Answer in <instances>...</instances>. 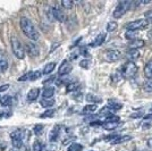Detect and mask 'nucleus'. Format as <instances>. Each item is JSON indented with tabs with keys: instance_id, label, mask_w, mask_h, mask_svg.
<instances>
[{
	"instance_id": "obj_1",
	"label": "nucleus",
	"mask_w": 152,
	"mask_h": 151,
	"mask_svg": "<svg viewBox=\"0 0 152 151\" xmlns=\"http://www.w3.org/2000/svg\"><path fill=\"white\" fill-rule=\"evenodd\" d=\"M20 27L22 31L28 39H31L32 41H38L40 39L39 32L34 27V24L32 23V21L27 17H22L20 18Z\"/></svg>"
},
{
	"instance_id": "obj_2",
	"label": "nucleus",
	"mask_w": 152,
	"mask_h": 151,
	"mask_svg": "<svg viewBox=\"0 0 152 151\" xmlns=\"http://www.w3.org/2000/svg\"><path fill=\"white\" fill-rule=\"evenodd\" d=\"M136 73H137V66H136V64H134V62H128L121 68V77H124L126 80L134 77L136 75Z\"/></svg>"
},
{
	"instance_id": "obj_3",
	"label": "nucleus",
	"mask_w": 152,
	"mask_h": 151,
	"mask_svg": "<svg viewBox=\"0 0 152 151\" xmlns=\"http://www.w3.org/2000/svg\"><path fill=\"white\" fill-rule=\"evenodd\" d=\"M12 49H13L14 55L16 56V58L18 59H24L25 57V50H24V47L22 45L20 41L16 37L12 38Z\"/></svg>"
},
{
	"instance_id": "obj_4",
	"label": "nucleus",
	"mask_w": 152,
	"mask_h": 151,
	"mask_svg": "<svg viewBox=\"0 0 152 151\" xmlns=\"http://www.w3.org/2000/svg\"><path fill=\"white\" fill-rule=\"evenodd\" d=\"M149 25V22L145 18L142 19H136L133 22H129L126 24V30L127 31H139V30H143L146 26Z\"/></svg>"
},
{
	"instance_id": "obj_5",
	"label": "nucleus",
	"mask_w": 152,
	"mask_h": 151,
	"mask_svg": "<svg viewBox=\"0 0 152 151\" xmlns=\"http://www.w3.org/2000/svg\"><path fill=\"white\" fill-rule=\"evenodd\" d=\"M132 5H133V2H131V1H121L118 4V6L116 7L114 14H113L114 17L115 18H121V16L129 9V7L132 6Z\"/></svg>"
},
{
	"instance_id": "obj_6",
	"label": "nucleus",
	"mask_w": 152,
	"mask_h": 151,
	"mask_svg": "<svg viewBox=\"0 0 152 151\" xmlns=\"http://www.w3.org/2000/svg\"><path fill=\"white\" fill-rule=\"evenodd\" d=\"M10 139H12V143L15 148H22L23 145V132L20 130H16L10 134Z\"/></svg>"
},
{
	"instance_id": "obj_7",
	"label": "nucleus",
	"mask_w": 152,
	"mask_h": 151,
	"mask_svg": "<svg viewBox=\"0 0 152 151\" xmlns=\"http://www.w3.org/2000/svg\"><path fill=\"white\" fill-rule=\"evenodd\" d=\"M121 52L118 50H115V49H109L104 52V59L109 63L118 62L121 59Z\"/></svg>"
},
{
	"instance_id": "obj_8",
	"label": "nucleus",
	"mask_w": 152,
	"mask_h": 151,
	"mask_svg": "<svg viewBox=\"0 0 152 151\" xmlns=\"http://www.w3.org/2000/svg\"><path fill=\"white\" fill-rule=\"evenodd\" d=\"M41 75H42V72H40V70L28 72V73L24 74L23 76H20V77L18 78V81L19 82H25V81H35V80L40 78Z\"/></svg>"
},
{
	"instance_id": "obj_9",
	"label": "nucleus",
	"mask_w": 152,
	"mask_h": 151,
	"mask_svg": "<svg viewBox=\"0 0 152 151\" xmlns=\"http://www.w3.org/2000/svg\"><path fill=\"white\" fill-rule=\"evenodd\" d=\"M72 69H73V66H72L69 60H64L60 65V67L58 68V74L60 76L67 75L72 72Z\"/></svg>"
},
{
	"instance_id": "obj_10",
	"label": "nucleus",
	"mask_w": 152,
	"mask_h": 151,
	"mask_svg": "<svg viewBox=\"0 0 152 151\" xmlns=\"http://www.w3.org/2000/svg\"><path fill=\"white\" fill-rule=\"evenodd\" d=\"M26 51L30 57H38L40 55V48L33 42H27L26 43Z\"/></svg>"
},
{
	"instance_id": "obj_11",
	"label": "nucleus",
	"mask_w": 152,
	"mask_h": 151,
	"mask_svg": "<svg viewBox=\"0 0 152 151\" xmlns=\"http://www.w3.org/2000/svg\"><path fill=\"white\" fill-rule=\"evenodd\" d=\"M52 16H53V18L58 21V22H60V23H63L66 21V16H65V14L61 9H59L57 7H55V8H52Z\"/></svg>"
},
{
	"instance_id": "obj_12",
	"label": "nucleus",
	"mask_w": 152,
	"mask_h": 151,
	"mask_svg": "<svg viewBox=\"0 0 152 151\" xmlns=\"http://www.w3.org/2000/svg\"><path fill=\"white\" fill-rule=\"evenodd\" d=\"M8 68V59H7L5 52L0 51V73L6 72Z\"/></svg>"
},
{
	"instance_id": "obj_13",
	"label": "nucleus",
	"mask_w": 152,
	"mask_h": 151,
	"mask_svg": "<svg viewBox=\"0 0 152 151\" xmlns=\"http://www.w3.org/2000/svg\"><path fill=\"white\" fill-rule=\"evenodd\" d=\"M39 95H40V89H32L31 91H28V93L26 95V99L28 102H33L38 99Z\"/></svg>"
},
{
	"instance_id": "obj_14",
	"label": "nucleus",
	"mask_w": 152,
	"mask_h": 151,
	"mask_svg": "<svg viewBox=\"0 0 152 151\" xmlns=\"http://www.w3.org/2000/svg\"><path fill=\"white\" fill-rule=\"evenodd\" d=\"M106 33H100L96 38L94 39V41L92 42V43H90V47H100L102 45V43L104 42V40H106Z\"/></svg>"
},
{
	"instance_id": "obj_15",
	"label": "nucleus",
	"mask_w": 152,
	"mask_h": 151,
	"mask_svg": "<svg viewBox=\"0 0 152 151\" xmlns=\"http://www.w3.org/2000/svg\"><path fill=\"white\" fill-rule=\"evenodd\" d=\"M126 57L129 59V62H134L140 58V51L137 49H129L126 52Z\"/></svg>"
},
{
	"instance_id": "obj_16",
	"label": "nucleus",
	"mask_w": 152,
	"mask_h": 151,
	"mask_svg": "<svg viewBox=\"0 0 152 151\" xmlns=\"http://www.w3.org/2000/svg\"><path fill=\"white\" fill-rule=\"evenodd\" d=\"M144 44H145V42H144L143 40H141V39H135V40L129 41L128 45H129L131 49H137V50H139V48H142Z\"/></svg>"
},
{
	"instance_id": "obj_17",
	"label": "nucleus",
	"mask_w": 152,
	"mask_h": 151,
	"mask_svg": "<svg viewBox=\"0 0 152 151\" xmlns=\"http://www.w3.org/2000/svg\"><path fill=\"white\" fill-rule=\"evenodd\" d=\"M55 95V89L51 88V86H45L42 90V95H43V99H51Z\"/></svg>"
},
{
	"instance_id": "obj_18",
	"label": "nucleus",
	"mask_w": 152,
	"mask_h": 151,
	"mask_svg": "<svg viewBox=\"0 0 152 151\" xmlns=\"http://www.w3.org/2000/svg\"><path fill=\"white\" fill-rule=\"evenodd\" d=\"M59 131H60V126L59 125H56L53 128H52V131L50 132V135H49V140H50L51 142H55V141H57L58 140Z\"/></svg>"
},
{
	"instance_id": "obj_19",
	"label": "nucleus",
	"mask_w": 152,
	"mask_h": 151,
	"mask_svg": "<svg viewBox=\"0 0 152 151\" xmlns=\"http://www.w3.org/2000/svg\"><path fill=\"white\" fill-rule=\"evenodd\" d=\"M144 76L148 80H152V60H149L144 67Z\"/></svg>"
},
{
	"instance_id": "obj_20",
	"label": "nucleus",
	"mask_w": 152,
	"mask_h": 151,
	"mask_svg": "<svg viewBox=\"0 0 152 151\" xmlns=\"http://www.w3.org/2000/svg\"><path fill=\"white\" fill-rule=\"evenodd\" d=\"M131 140H132V136H129V135H124V136L118 135L114 141H111V144H119V143L127 142V141H131Z\"/></svg>"
},
{
	"instance_id": "obj_21",
	"label": "nucleus",
	"mask_w": 152,
	"mask_h": 151,
	"mask_svg": "<svg viewBox=\"0 0 152 151\" xmlns=\"http://www.w3.org/2000/svg\"><path fill=\"white\" fill-rule=\"evenodd\" d=\"M98 109V107H96V105H94V103H91V105H86L85 107L83 108L82 110V114L83 115H89V114H93Z\"/></svg>"
},
{
	"instance_id": "obj_22",
	"label": "nucleus",
	"mask_w": 152,
	"mask_h": 151,
	"mask_svg": "<svg viewBox=\"0 0 152 151\" xmlns=\"http://www.w3.org/2000/svg\"><path fill=\"white\" fill-rule=\"evenodd\" d=\"M108 107L110 108L111 110H119V109H121L123 105H121V102H117L114 99H110V100L108 101Z\"/></svg>"
},
{
	"instance_id": "obj_23",
	"label": "nucleus",
	"mask_w": 152,
	"mask_h": 151,
	"mask_svg": "<svg viewBox=\"0 0 152 151\" xmlns=\"http://www.w3.org/2000/svg\"><path fill=\"white\" fill-rule=\"evenodd\" d=\"M55 68H56V63L51 62V63L47 64V65L45 66V68H43V70H42V74H45V75H48V74L52 73Z\"/></svg>"
},
{
	"instance_id": "obj_24",
	"label": "nucleus",
	"mask_w": 152,
	"mask_h": 151,
	"mask_svg": "<svg viewBox=\"0 0 152 151\" xmlns=\"http://www.w3.org/2000/svg\"><path fill=\"white\" fill-rule=\"evenodd\" d=\"M0 103L4 106V107H8L13 103V98L10 95H4L1 97V100H0Z\"/></svg>"
},
{
	"instance_id": "obj_25",
	"label": "nucleus",
	"mask_w": 152,
	"mask_h": 151,
	"mask_svg": "<svg viewBox=\"0 0 152 151\" xmlns=\"http://www.w3.org/2000/svg\"><path fill=\"white\" fill-rule=\"evenodd\" d=\"M40 105L43 108L52 107L55 105V99L53 98H51V99H42V100L40 101Z\"/></svg>"
},
{
	"instance_id": "obj_26",
	"label": "nucleus",
	"mask_w": 152,
	"mask_h": 151,
	"mask_svg": "<svg viewBox=\"0 0 152 151\" xmlns=\"http://www.w3.org/2000/svg\"><path fill=\"white\" fill-rule=\"evenodd\" d=\"M118 125V123H114V122H103V124H102V127L104 128V130H107V131H113L115 130L116 127Z\"/></svg>"
},
{
	"instance_id": "obj_27",
	"label": "nucleus",
	"mask_w": 152,
	"mask_h": 151,
	"mask_svg": "<svg viewBox=\"0 0 152 151\" xmlns=\"http://www.w3.org/2000/svg\"><path fill=\"white\" fill-rule=\"evenodd\" d=\"M111 114H113V110L107 106V107H103L101 110H100L99 116H106V118H107L109 116H111Z\"/></svg>"
},
{
	"instance_id": "obj_28",
	"label": "nucleus",
	"mask_w": 152,
	"mask_h": 151,
	"mask_svg": "<svg viewBox=\"0 0 152 151\" xmlns=\"http://www.w3.org/2000/svg\"><path fill=\"white\" fill-rule=\"evenodd\" d=\"M55 115V109H47L45 113L40 115V118H51Z\"/></svg>"
},
{
	"instance_id": "obj_29",
	"label": "nucleus",
	"mask_w": 152,
	"mask_h": 151,
	"mask_svg": "<svg viewBox=\"0 0 152 151\" xmlns=\"http://www.w3.org/2000/svg\"><path fill=\"white\" fill-rule=\"evenodd\" d=\"M86 100L90 101V102H94L95 103H100L102 101V99L100 97H96V95H86Z\"/></svg>"
},
{
	"instance_id": "obj_30",
	"label": "nucleus",
	"mask_w": 152,
	"mask_h": 151,
	"mask_svg": "<svg viewBox=\"0 0 152 151\" xmlns=\"http://www.w3.org/2000/svg\"><path fill=\"white\" fill-rule=\"evenodd\" d=\"M136 37H137V31H126V33H125V38L127 40H131V41L135 40Z\"/></svg>"
},
{
	"instance_id": "obj_31",
	"label": "nucleus",
	"mask_w": 152,
	"mask_h": 151,
	"mask_svg": "<svg viewBox=\"0 0 152 151\" xmlns=\"http://www.w3.org/2000/svg\"><path fill=\"white\" fill-rule=\"evenodd\" d=\"M82 150H83L82 144H80V143H72L67 151H82Z\"/></svg>"
},
{
	"instance_id": "obj_32",
	"label": "nucleus",
	"mask_w": 152,
	"mask_h": 151,
	"mask_svg": "<svg viewBox=\"0 0 152 151\" xmlns=\"http://www.w3.org/2000/svg\"><path fill=\"white\" fill-rule=\"evenodd\" d=\"M43 150V143L41 142V141H34V143H33V151H42Z\"/></svg>"
},
{
	"instance_id": "obj_33",
	"label": "nucleus",
	"mask_w": 152,
	"mask_h": 151,
	"mask_svg": "<svg viewBox=\"0 0 152 151\" xmlns=\"http://www.w3.org/2000/svg\"><path fill=\"white\" fill-rule=\"evenodd\" d=\"M43 128H45V126L42 125V124H37V125L34 126V128H33V132H34L35 135H40L43 132Z\"/></svg>"
},
{
	"instance_id": "obj_34",
	"label": "nucleus",
	"mask_w": 152,
	"mask_h": 151,
	"mask_svg": "<svg viewBox=\"0 0 152 151\" xmlns=\"http://www.w3.org/2000/svg\"><path fill=\"white\" fill-rule=\"evenodd\" d=\"M117 26H118V24H117V22H115V21H111V22H109L107 25V31L108 32H113L115 31L116 29H117Z\"/></svg>"
},
{
	"instance_id": "obj_35",
	"label": "nucleus",
	"mask_w": 152,
	"mask_h": 151,
	"mask_svg": "<svg viewBox=\"0 0 152 151\" xmlns=\"http://www.w3.org/2000/svg\"><path fill=\"white\" fill-rule=\"evenodd\" d=\"M61 6L65 9H72L73 6H74V2L70 1V0H64V1H61Z\"/></svg>"
},
{
	"instance_id": "obj_36",
	"label": "nucleus",
	"mask_w": 152,
	"mask_h": 151,
	"mask_svg": "<svg viewBox=\"0 0 152 151\" xmlns=\"http://www.w3.org/2000/svg\"><path fill=\"white\" fill-rule=\"evenodd\" d=\"M78 86V84L76 82H70L69 84H67V92H73V91H76V89Z\"/></svg>"
},
{
	"instance_id": "obj_37",
	"label": "nucleus",
	"mask_w": 152,
	"mask_h": 151,
	"mask_svg": "<svg viewBox=\"0 0 152 151\" xmlns=\"http://www.w3.org/2000/svg\"><path fill=\"white\" fill-rule=\"evenodd\" d=\"M119 120H121V118H119L118 116H116V115H111V116L107 117L104 122H114V123H119Z\"/></svg>"
},
{
	"instance_id": "obj_38",
	"label": "nucleus",
	"mask_w": 152,
	"mask_h": 151,
	"mask_svg": "<svg viewBox=\"0 0 152 151\" xmlns=\"http://www.w3.org/2000/svg\"><path fill=\"white\" fill-rule=\"evenodd\" d=\"M144 90H145L146 92H152V80H149V81H146L144 83Z\"/></svg>"
},
{
	"instance_id": "obj_39",
	"label": "nucleus",
	"mask_w": 152,
	"mask_h": 151,
	"mask_svg": "<svg viewBox=\"0 0 152 151\" xmlns=\"http://www.w3.org/2000/svg\"><path fill=\"white\" fill-rule=\"evenodd\" d=\"M90 64H91V62H90L89 59H83L82 62L80 63V66L82 67V68H85L88 69L90 67Z\"/></svg>"
},
{
	"instance_id": "obj_40",
	"label": "nucleus",
	"mask_w": 152,
	"mask_h": 151,
	"mask_svg": "<svg viewBox=\"0 0 152 151\" xmlns=\"http://www.w3.org/2000/svg\"><path fill=\"white\" fill-rule=\"evenodd\" d=\"M80 55H82L84 57H89V50H88V48L86 47H82L80 49Z\"/></svg>"
},
{
	"instance_id": "obj_41",
	"label": "nucleus",
	"mask_w": 152,
	"mask_h": 151,
	"mask_svg": "<svg viewBox=\"0 0 152 151\" xmlns=\"http://www.w3.org/2000/svg\"><path fill=\"white\" fill-rule=\"evenodd\" d=\"M144 16H145V19L149 22V23H151L152 22V10H149V12H146L144 14Z\"/></svg>"
},
{
	"instance_id": "obj_42",
	"label": "nucleus",
	"mask_w": 152,
	"mask_h": 151,
	"mask_svg": "<svg viewBox=\"0 0 152 151\" xmlns=\"http://www.w3.org/2000/svg\"><path fill=\"white\" fill-rule=\"evenodd\" d=\"M8 88H9V84L1 85V86H0V92H4V91H6V90H8Z\"/></svg>"
},
{
	"instance_id": "obj_43",
	"label": "nucleus",
	"mask_w": 152,
	"mask_h": 151,
	"mask_svg": "<svg viewBox=\"0 0 152 151\" xmlns=\"http://www.w3.org/2000/svg\"><path fill=\"white\" fill-rule=\"evenodd\" d=\"M131 117H132V118H139V117H142V113L140 111V113H136V114H132Z\"/></svg>"
},
{
	"instance_id": "obj_44",
	"label": "nucleus",
	"mask_w": 152,
	"mask_h": 151,
	"mask_svg": "<svg viewBox=\"0 0 152 151\" xmlns=\"http://www.w3.org/2000/svg\"><path fill=\"white\" fill-rule=\"evenodd\" d=\"M143 119H145V120H151V119H152V114H148V115H145Z\"/></svg>"
},
{
	"instance_id": "obj_45",
	"label": "nucleus",
	"mask_w": 152,
	"mask_h": 151,
	"mask_svg": "<svg viewBox=\"0 0 152 151\" xmlns=\"http://www.w3.org/2000/svg\"><path fill=\"white\" fill-rule=\"evenodd\" d=\"M146 144H148V148H149V149L152 151V139L148 140V143H146Z\"/></svg>"
},
{
	"instance_id": "obj_46",
	"label": "nucleus",
	"mask_w": 152,
	"mask_h": 151,
	"mask_svg": "<svg viewBox=\"0 0 152 151\" xmlns=\"http://www.w3.org/2000/svg\"><path fill=\"white\" fill-rule=\"evenodd\" d=\"M134 151H141V150H139V149H135Z\"/></svg>"
},
{
	"instance_id": "obj_47",
	"label": "nucleus",
	"mask_w": 152,
	"mask_h": 151,
	"mask_svg": "<svg viewBox=\"0 0 152 151\" xmlns=\"http://www.w3.org/2000/svg\"><path fill=\"white\" fill-rule=\"evenodd\" d=\"M90 151H93V150H90Z\"/></svg>"
}]
</instances>
